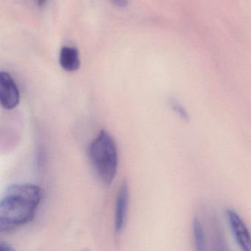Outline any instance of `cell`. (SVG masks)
I'll return each instance as SVG.
<instances>
[{"label": "cell", "instance_id": "cell-1", "mask_svg": "<svg viewBox=\"0 0 251 251\" xmlns=\"http://www.w3.org/2000/svg\"><path fill=\"white\" fill-rule=\"evenodd\" d=\"M42 199L38 186L16 184L6 190L0 203V231L8 232L30 222Z\"/></svg>", "mask_w": 251, "mask_h": 251}, {"label": "cell", "instance_id": "cell-2", "mask_svg": "<svg viewBox=\"0 0 251 251\" xmlns=\"http://www.w3.org/2000/svg\"><path fill=\"white\" fill-rule=\"evenodd\" d=\"M89 158L102 182L110 184L117 173L118 152L116 142L106 130H102L89 148Z\"/></svg>", "mask_w": 251, "mask_h": 251}, {"label": "cell", "instance_id": "cell-3", "mask_svg": "<svg viewBox=\"0 0 251 251\" xmlns=\"http://www.w3.org/2000/svg\"><path fill=\"white\" fill-rule=\"evenodd\" d=\"M20 101V93L14 79L6 72L0 73V103L5 110H13Z\"/></svg>", "mask_w": 251, "mask_h": 251}, {"label": "cell", "instance_id": "cell-4", "mask_svg": "<svg viewBox=\"0 0 251 251\" xmlns=\"http://www.w3.org/2000/svg\"><path fill=\"white\" fill-rule=\"evenodd\" d=\"M227 220L233 235L241 251H251V234L240 215L233 210L226 211Z\"/></svg>", "mask_w": 251, "mask_h": 251}, {"label": "cell", "instance_id": "cell-5", "mask_svg": "<svg viewBox=\"0 0 251 251\" xmlns=\"http://www.w3.org/2000/svg\"><path fill=\"white\" fill-rule=\"evenodd\" d=\"M129 205V189L126 181H123L117 192L115 204V231L122 232L126 224Z\"/></svg>", "mask_w": 251, "mask_h": 251}, {"label": "cell", "instance_id": "cell-6", "mask_svg": "<svg viewBox=\"0 0 251 251\" xmlns=\"http://www.w3.org/2000/svg\"><path fill=\"white\" fill-rule=\"evenodd\" d=\"M59 63L63 70L68 72L78 71L81 67L79 52L75 47H63L60 50Z\"/></svg>", "mask_w": 251, "mask_h": 251}, {"label": "cell", "instance_id": "cell-7", "mask_svg": "<svg viewBox=\"0 0 251 251\" xmlns=\"http://www.w3.org/2000/svg\"><path fill=\"white\" fill-rule=\"evenodd\" d=\"M193 231L196 251H207L204 230L198 218H195L193 222Z\"/></svg>", "mask_w": 251, "mask_h": 251}, {"label": "cell", "instance_id": "cell-8", "mask_svg": "<svg viewBox=\"0 0 251 251\" xmlns=\"http://www.w3.org/2000/svg\"><path fill=\"white\" fill-rule=\"evenodd\" d=\"M169 105L172 110L185 122H189L190 116L186 111L185 108L181 105V103L175 99L170 98L169 100Z\"/></svg>", "mask_w": 251, "mask_h": 251}, {"label": "cell", "instance_id": "cell-9", "mask_svg": "<svg viewBox=\"0 0 251 251\" xmlns=\"http://www.w3.org/2000/svg\"><path fill=\"white\" fill-rule=\"evenodd\" d=\"M109 1L118 7H123L128 4V0H109Z\"/></svg>", "mask_w": 251, "mask_h": 251}, {"label": "cell", "instance_id": "cell-10", "mask_svg": "<svg viewBox=\"0 0 251 251\" xmlns=\"http://www.w3.org/2000/svg\"><path fill=\"white\" fill-rule=\"evenodd\" d=\"M0 251H15L13 247L7 244V243H2L0 244Z\"/></svg>", "mask_w": 251, "mask_h": 251}, {"label": "cell", "instance_id": "cell-11", "mask_svg": "<svg viewBox=\"0 0 251 251\" xmlns=\"http://www.w3.org/2000/svg\"><path fill=\"white\" fill-rule=\"evenodd\" d=\"M34 1L36 3L37 5L39 6V7H42L47 3L48 0H34Z\"/></svg>", "mask_w": 251, "mask_h": 251}]
</instances>
